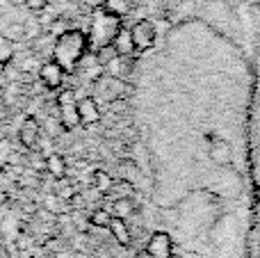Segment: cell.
Returning a JSON list of instances; mask_svg holds the SVG:
<instances>
[{"label": "cell", "mask_w": 260, "mask_h": 258, "mask_svg": "<svg viewBox=\"0 0 260 258\" xmlns=\"http://www.w3.org/2000/svg\"><path fill=\"white\" fill-rule=\"evenodd\" d=\"M39 80L44 82V87H48V89H57L64 82V69L59 67L55 59L53 62H44L39 69Z\"/></svg>", "instance_id": "cell-8"}, {"label": "cell", "mask_w": 260, "mask_h": 258, "mask_svg": "<svg viewBox=\"0 0 260 258\" xmlns=\"http://www.w3.org/2000/svg\"><path fill=\"white\" fill-rule=\"evenodd\" d=\"M57 110H59V123L67 131L80 126V114H78V101L73 96V91H62L57 99Z\"/></svg>", "instance_id": "cell-4"}, {"label": "cell", "mask_w": 260, "mask_h": 258, "mask_svg": "<svg viewBox=\"0 0 260 258\" xmlns=\"http://www.w3.org/2000/svg\"><path fill=\"white\" fill-rule=\"evenodd\" d=\"M89 50V39L85 32L80 30H67L55 39L53 46V59L64 69V71H73L78 69L80 59Z\"/></svg>", "instance_id": "cell-1"}, {"label": "cell", "mask_w": 260, "mask_h": 258, "mask_svg": "<svg viewBox=\"0 0 260 258\" xmlns=\"http://www.w3.org/2000/svg\"><path fill=\"white\" fill-rule=\"evenodd\" d=\"M0 231H3L7 238H14V236H16L18 227H16V222H14V217H7V219H5V222L0 224Z\"/></svg>", "instance_id": "cell-20"}, {"label": "cell", "mask_w": 260, "mask_h": 258, "mask_svg": "<svg viewBox=\"0 0 260 258\" xmlns=\"http://www.w3.org/2000/svg\"><path fill=\"white\" fill-rule=\"evenodd\" d=\"M112 46H114V50H117L119 55L130 57V55L135 53V44H133V35H130V30L121 27V30L117 32V37L112 39Z\"/></svg>", "instance_id": "cell-11"}, {"label": "cell", "mask_w": 260, "mask_h": 258, "mask_svg": "<svg viewBox=\"0 0 260 258\" xmlns=\"http://www.w3.org/2000/svg\"><path fill=\"white\" fill-rule=\"evenodd\" d=\"M117 55H119V53H117V50H114V46H112V44H108V46H101V48H96V50H94V57H96V62H99L103 69H105V64H108V62H112V59L117 57Z\"/></svg>", "instance_id": "cell-17"}, {"label": "cell", "mask_w": 260, "mask_h": 258, "mask_svg": "<svg viewBox=\"0 0 260 258\" xmlns=\"http://www.w3.org/2000/svg\"><path fill=\"white\" fill-rule=\"evenodd\" d=\"M110 219H112V215L108 213L105 208H99V210H94L91 213V217H89V222L94 224V227H101V229H105V227H110Z\"/></svg>", "instance_id": "cell-19"}, {"label": "cell", "mask_w": 260, "mask_h": 258, "mask_svg": "<svg viewBox=\"0 0 260 258\" xmlns=\"http://www.w3.org/2000/svg\"><path fill=\"white\" fill-rule=\"evenodd\" d=\"M103 9L112 16H126L130 12V0H103Z\"/></svg>", "instance_id": "cell-16"}, {"label": "cell", "mask_w": 260, "mask_h": 258, "mask_svg": "<svg viewBox=\"0 0 260 258\" xmlns=\"http://www.w3.org/2000/svg\"><path fill=\"white\" fill-rule=\"evenodd\" d=\"M110 231H112V236L117 238V242H121V245H128L130 242V229L126 224V219L121 217H112L110 219Z\"/></svg>", "instance_id": "cell-13"}, {"label": "cell", "mask_w": 260, "mask_h": 258, "mask_svg": "<svg viewBox=\"0 0 260 258\" xmlns=\"http://www.w3.org/2000/svg\"><path fill=\"white\" fill-rule=\"evenodd\" d=\"M171 251H174V240H171L169 233H165V231L153 233L146 245L148 258H171Z\"/></svg>", "instance_id": "cell-6"}, {"label": "cell", "mask_w": 260, "mask_h": 258, "mask_svg": "<svg viewBox=\"0 0 260 258\" xmlns=\"http://www.w3.org/2000/svg\"><path fill=\"white\" fill-rule=\"evenodd\" d=\"M121 30V18L119 16H112L108 14L105 9L96 12L94 21H91V27H89V46L91 48H101V46H108L112 44V39L117 37V32Z\"/></svg>", "instance_id": "cell-2"}, {"label": "cell", "mask_w": 260, "mask_h": 258, "mask_svg": "<svg viewBox=\"0 0 260 258\" xmlns=\"http://www.w3.org/2000/svg\"><path fill=\"white\" fill-rule=\"evenodd\" d=\"M44 167L48 169V174L53 178H64V174H67V163H64V158L57 153H50L48 158L44 160Z\"/></svg>", "instance_id": "cell-12"}, {"label": "cell", "mask_w": 260, "mask_h": 258, "mask_svg": "<svg viewBox=\"0 0 260 258\" xmlns=\"http://www.w3.org/2000/svg\"><path fill=\"white\" fill-rule=\"evenodd\" d=\"M78 114H80V123L82 126H94L101 121V108L96 103V99L85 96L78 101Z\"/></svg>", "instance_id": "cell-9"}, {"label": "cell", "mask_w": 260, "mask_h": 258, "mask_svg": "<svg viewBox=\"0 0 260 258\" xmlns=\"http://www.w3.org/2000/svg\"><path fill=\"white\" fill-rule=\"evenodd\" d=\"M112 217H121V219H128L130 215L135 213V204L130 197H119L114 199V206H112Z\"/></svg>", "instance_id": "cell-14"}, {"label": "cell", "mask_w": 260, "mask_h": 258, "mask_svg": "<svg viewBox=\"0 0 260 258\" xmlns=\"http://www.w3.org/2000/svg\"><path fill=\"white\" fill-rule=\"evenodd\" d=\"M94 89H96V94H99L103 101L114 103V101H119V99H123V96H126L128 85H126V80H121V78H114V76H108V73H101V76L94 80Z\"/></svg>", "instance_id": "cell-3"}, {"label": "cell", "mask_w": 260, "mask_h": 258, "mask_svg": "<svg viewBox=\"0 0 260 258\" xmlns=\"http://www.w3.org/2000/svg\"><path fill=\"white\" fill-rule=\"evenodd\" d=\"M18 140L25 149H32V146L39 142V121L35 117H27L25 121L21 123V131H18Z\"/></svg>", "instance_id": "cell-10"}, {"label": "cell", "mask_w": 260, "mask_h": 258, "mask_svg": "<svg viewBox=\"0 0 260 258\" xmlns=\"http://www.w3.org/2000/svg\"><path fill=\"white\" fill-rule=\"evenodd\" d=\"M23 3H25L30 9H35V12H39V9H44L46 5H48V0H23Z\"/></svg>", "instance_id": "cell-21"}, {"label": "cell", "mask_w": 260, "mask_h": 258, "mask_svg": "<svg viewBox=\"0 0 260 258\" xmlns=\"http://www.w3.org/2000/svg\"><path fill=\"white\" fill-rule=\"evenodd\" d=\"M94 185H96V190L99 192H110L112 190V185H114V181H112V176H110L108 172L96 169L94 172Z\"/></svg>", "instance_id": "cell-18"}, {"label": "cell", "mask_w": 260, "mask_h": 258, "mask_svg": "<svg viewBox=\"0 0 260 258\" xmlns=\"http://www.w3.org/2000/svg\"><path fill=\"white\" fill-rule=\"evenodd\" d=\"M208 153H210V160L219 167H226V165L233 163V149L226 140L221 137H210V146H208Z\"/></svg>", "instance_id": "cell-7"}, {"label": "cell", "mask_w": 260, "mask_h": 258, "mask_svg": "<svg viewBox=\"0 0 260 258\" xmlns=\"http://www.w3.org/2000/svg\"><path fill=\"white\" fill-rule=\"evenodd\" d=\"M14 55H16V46H14V41L9 39L7 35H3V32H0V67L12 62Z\"/></svg>", "instance_id": "cell-15"}, {"label": "cell", "mask_w": 260, "mask_h": 258, "mask_svg": "<svg viewBox=\"0 0 260 258\" xmlns=\"http://www.w3.org/2000/svg\"><path fill=\"white\" fill-rule=\"evenodd\" d=\"M130 35H133V44H135V50L139 53H146L155 46V39H157V30H155V23L153 21H139L130 27Z\"/></svg>", "instance_id": "cell-5"}]
</instances>
